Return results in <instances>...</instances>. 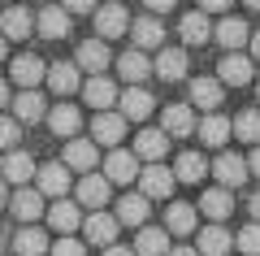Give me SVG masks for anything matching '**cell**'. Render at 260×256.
I'll return each mask as SVG.
<instances>
[{
  "label": "cell",
  "instance_id": "6da1fadb",
  "mask_svg": "<svg viewBox=\"0 0 260 256\" xmlns=\"http://www.w3.org/2000/svg\"><path fill=\"white\" fill-rule=\"evenodd\" d=\"M143 169H139V156L126 152V148H113L109 156H104V178L109 183H135Z\"/></svg>",
  "mask_w": 260,
  "mask_h": 256
},
{
  "label": "cell",
  "instance_id": "7a4b0ae2",
  "mask_svg": "<svg viewBox=\"0 0 260 256\" xmlns=\"http://www.w3.org/2000/svg\"><path fill=\"white\" fill-rule=\"evenodd\" d=\"M9 78L18 82L22 92H35L39 82L48 78V70H44V61H39V56H30V52H22V56H13V65H9Z\"/></svg>",
  "mask_w": 260,
  "mask_h": 256
},
{
  "label": "cell",
  "instance_id": "3957f363",
  "mask_svg": "<svg viewBox=\"0 0 260 256\" xmlns=\"http://www.w3.org/2000/svg\"><path fill=\"white\" fill-rule=\"evenodd\" d=\"M174 169H165V165H148L139 174V195H148V200H165L169 191H174Z\"/></svg>",
  "mask_w": 260,
  "mask_h": 256
},
{
  "label": "cell",
  "instance_id": "277c9868",
  "mask_svg": "<svg viewBox=\"0 0 260 256\" xmlns=\"http://www.w3.org/2000/svg\"><path fill=\"white\" fill-rule=\"evenodd\" d=\"M130 31V18L121 5H100L95 9V39H117Z\"/></svg>",
  "mask_w": 260,
  "mask_h": 256
},
{
  "label": "cell",
  "instance_id": "5b68a950",
  "mask_svg": "<svg viewBox=\"0 0 260 256\" xmlns=\"http://www.w3.org/2000/svg\"><path fill=\"white\" fill-rule=\"evenodd\" d=\"M213 174H217V183H221L225 191H230V187H243V183H247V174H251V169H247V161H243V156L221 152V156L213 161Z\"/></svg>",
  "mask_w": 260,
  "mask_h": 256
},
{
  "label": "cell",
  "instance_id": "8992f818",
  "mask_svg": "<svg viewBox=\"0 0 260 256\" xmlns=\"http://www.w3.org/2000/svg\"><path fill=\"white\" fill-rule=\"evenodd\" d=\"M117 109L126 122H143L152 109H156V100H152V92H143V87H126V92L117 96Z\"/></svg>",
  "mask_w": 260,
  "mask_h": 256
},
{
  "label": "cell",
  "instance_id": "52a82bcc",
  "mask_svg": "<svg viewBox=\"0 0 260 256\" xmlns=\"http://www.w3.org/2000/svg\"><path fill=\"white\" fill-rule=\"evenodd\" d=\"M195 126H200V122H195L191 104H169V109L160 113V130H165L169 139H186Z\"/></svg>",
  "mask_w": 260,
  "mask_h": 256
},
{
  "label": "cell",
  "instance_id": "ba28073f",
  "mask_svg": "<svg viewBox=\"0 0 260 256\" xmlns=\"http://www.w3.org/2000/svg\"><path fill=\"white\" fill-rule=\"evenodd\" d=\"M109 61H113V56H109V44H104V39H83V44H78V61L74 65H78V70H87L91 78L109 70Z\"/></svg>",
  "mask_w": 260,
  "mask_h": 256
},
{
  "label": "cell",
  "instance_id": "9c48e42d",
  "mask_svg": "<svg viewBox=\"0 0 260 256\" xmlns=\"http://www.w3.org/2000/svg\"><path fill=\"white\" fill-rule=\"evenodd\" d=\"M109 191H113V187H109L104 174H83V178H78V204H83V209L100 213L104 204H109Z\"/></svg>",
  "mask_w": 260,
  "mask_h": 256
},
{
  "label": "cell",
  "instance_id": "30bf717a",
  "mask_svg": "<svg viewBox=\"0 0 260 256\" xmlns=\"http://www.w3.org/2000/svg\"><path fill=\"white\" fill-rule=\"evenodd\" d=\"M117 226H121V221L113 217V213H91V217H83L87 243H100V247H113V243H117Z\"/></svg>",
  "mask_w": 260,
  "mask_h": 256
},
{
  "label": "cell",
  "instance_id": "8fae6325",
  "mask_svg": "<svg viewBox=\"0 0 260 256\" xmlns=\"http://www.w3.org/2000/svg\"><path fill=\"white\" fill-rule=\"evenodd\" d=\"M91 135H95V144H104V148H117L121 139H126V118H121V113H95V122H91Z\"/></svg>",
  "mask_w": 260,
  "mask_h": 256
},
{
  "label": "cell",
  "instance_id": "7c38bea8",
  "mask_svg": "<svg viewBox=\"0 0 260 256\" xmlns=\"http://www.w3.org/2000/svg\"><path fill=\"white\" fill-rule=\"evenodd\" d=\"M217 78H221L225 87H243V82H251V56H243V52H225L221 65H217Z\"/></svg>",
  "mask_w": 260,
  "mask_h": 256
},
{
  "label": "cell",
  "instance_id": "4fadbf2b",
  "mask_svg": "<svg viewBox=\"0 0 260 256\" xmlns=\"http://www.w3.org/2000/svg\"><path fill=\"white\" fill-rule=\"evenodd\" d=\"M35 183H39V195L65 200V191H70V169H65V161L61 165H44V169L35 174Z\"/></svg>",
  "mask_w": 260,
  "mask_h": 256
},
{
  "label": "cell",
  "instance_id": "5bb4252c",
  "mask_svg": "<svg viewBox=\"0 0 260 256\" xmlns=\"http://www.w3.org/2000/svg\"><path fill=\"white\" fill-rule=\"evenodd\" d=\"M200 213H204V217H213V226H221V221L234 213V195L225 191V187H213V191L200 195Z\"/></svg>",
  "mask_w": 260,
  "mask_h": 256
},
{
  "label": "cell",
  "instance_id": "9a60e30c",
  "mask_svg": "<svg viewBox=\"0 0 260 256\" xmlns=\"http://www.w3.org/2000/svg\"><path fill=\"white\" fill-rule=\"evenodd\" d=\"M0 174H5V183H30V178L39 174L35 169V161H30L26 152H18V148H13V152H5V161H0Z\"/></svg>",
  "mask_w": 260,
  "mask_h": 256
},
{
  "label": "cell",
  "instance_id": "2e32d148",
  "mask_svg": "<svg viewBox=\"0 0 260 256\" xmlns=\"http://www.w3.org/2000/svg\"><path fill=\"white\" fill-rule=\"evenodd\" d=\"M83 100H87V104H95L100 113H109L113 104H117V87H113V78H104V74L87 78V87H83Z\"/></svg>",
  "mask_w": 260,
  "mask_h": 256
},
{
  "label": "cell",
  "instance_id": "e0dca14e",
  "mask_svg": "<svg viewBox=\"0 0 260 256\" xmlns=\"http://www.w3.org/2000/svg\"><path fill=\"white\" fill-rule=\"evenodd\" d=\"M221 96H225V82L221 78H195L191 82V104H200L204 113H217Z\"/></svg>",
  "mask_w": 260,
  "mask_h": 256
},
{
  "label": "cell",
  "instance_id": "ac0fdd59",
  "mask_svg": "<svg viewBox=\"0 0 260 256\" xmlns=\"http://www.w3.org/2000/svg\"><path fill=\"white\" fill-rule=\"evenodd\" d=\"M35 26H39L44 39H65V35H70V13H65L61 5H48V9H39Z\"/></svg>",
  "mask_w": 260,
  "mask_h": 256
},
{
  "label": "cell",
  "instance_id": "d6986e66",
  "mask_svg": "<svg viewBox=\"0 0 260 256\" xmlns=\"http://www.w3.org/2000/svg\"><path fill=\"white\" fill-rule=\"evenodd\" d=\"M213 35H217V44L230 48V52H239L243 44H251V31H247V22H243V18H221Z\"/></svg>",
  "mask_w": 260,
  "mask_h": 256
},
{
  "label": "cell",
  "instance_id": "ffe728a7",
  "mask_svg": "<svg viewBox=\"0 0 260 256\" xmlns=\"http://www.w3.org/2000/svg\"><path fill=\"white\" fill-rule=\"evenodd\" d=\"M234 247V235L225 226H204L200 230V243H195V252L200 256H225Z\"/></svg>",
  "mask_w": 260,
  "mask_h": 256
},
{
  "label": "cell",
  "instance_id": "44dd1931",
  "mask_svg": "<svg viewBox=\"0 0 260 256\" xmlns=\"http://www.w3.org/2000/svg\"><path fill=\"white\" fill-rule=\"evenodd\" d=\"M130 39L139 44V52L143 48H160L165 44V26H160V18H148V13H143L139 22H130Z\"/></svg>",
  "mask_w": 260,
  "mask_h": 256
},
{
  "label": "cell",
  "instance_id": "7402d4cb",
  "mask_svg": "<svg viewBox=\"0 0 260 256\" xmlns=\"http://www.w3.org/2000/svg\"><path fill=\"white\" fill-rule=\"evenodd\" d=\"M9 209H13V217H22V221H39L44 217V195H39V187H22L9 200Z\"/></svg>",
  "mask_w": 260,
  "mask_h": 256
},
{
  "label": "cell",
  "instance_id": "603a6c76",
  "mask_svg": "<svg viewBox=\"0 0 260 256\" xmlns=\"http://www.w3.org/2000/svg\"><path fill=\"white\" fill-rule=\"evenodd\" d=\"M165 148H169L165 130H139V135H135V156H143L148 165H156L160 156H165Z\"/></svg>",
  "mask_w": 260,
  "mask_h": 256
},
{
  "label": "cell",
  "instance_id": "cb8c5ba5",
  "mask_svg": "<svg viewBox=\"0 0 260 256\" xmlns=\"http://www.w3.org/2000/svg\"><path fill=\"white\" fill-rule=\"evenodd\" d=\"M135 256H169V230L143 226L139 239H135Z\"/></svg>",
  "mask_w": 260,
  "mask_h": 256
},
{
  "label": "cell",
  "instance_id": "d4e9b609",
  "mask_svg": "<svg viewBox=\"0 0 260 256\" xmlns=\"http://www.w3.org/2000/svg\"><path fill=\"white\" fill-rule=\"evenodd\" d=\"M95 165V139H70V144H65V169H91Z\"/></svg>",
  "mask_w": 260,
  "mask_h": 256
},
{
  "label": "cell",
  "instance_id": "484cf974",
  "mask_svg": "<svg viewBox=\"0 0 260 256\" xmlns=\"http://www.w3.org/2000/svg\"><path fill=\"white\" fill-rule=\"evenodd\" d=\"M195 130H200V139H204L208 148H221L225 139L234 135V122H230V118H221V113H208V118L200 122Z\"/></svg>",
  "mask_w": 260,
  "mask_h": 256
},
{
  "label": "cell",
  "instance_id": "4316f807",
  "mask_svg": "<svg viewBox=\"0 0 260 256\" xmlns=\"http://www.w3.org/2000/svg\"><path fill=\"white\" fill-rule=\"evenodd\" d=\"M117 221L121 226H148V195H121L117 200Z\"/></svg>",
  "mask_w": 260,
  "mask_h": 256
},
{
  "label": "cell",
  "instance_id": "83f0119b",
  "mask_svg": "<svg viewBox=\"0 0 260 256\" xmlns=\"http://www.w3.org/2000/svg\"><path fill=\"white\" fill-rule=\"evenodd\" d=\"M178 35H182V44H208L213 39V22H208V13H186L182 26H178Z\"/></svg>",
  "mask_w": 260,
  "mask_h": 256
},
{
  "label": "cell",
  "instance_id": "f1b7e54d",
  "mask_svg": "<svg viewBox=\"0 0 260 256\" xmlns=\"http://www.w3.org/2000/svg\"><path fill=\"white\" fill-rule=\"evenodd\" d=\"M78 221H83V217H78V204L74 200H56L52 209H48V226L61 230V235H74Z\"/></svg>",
  "mask_w": 260,
  "mask_h": 256
},
{
  "label": "cell",
  "instance_id": "f546056e",
  "mask_svg": "<svg viewBox=\"0 0 260 256\" xmlns=\"http://www.w3.org/2000/svg\"><path fill=\"white\" fill-rule=\"evenodd\" d=\"M152 70H156L165 82H178L186 74V52H182V48H160V56H156Z\"/></svg>",
  "mask_w": 260,
  "mask_h": 256
},
{
  "label": "cell",
  "instance_id": "4dcf8cb0",
  "mask_svg": "<svg viewBox=\"0 0 260 256\" xmlns=\"http://www.w3.org/2000/svg\"><path fill=\"white\" fill-rule=\"evenodd\" d=\"M204 174H208V161L200 152H178V161H174V178L178 183H200Z\"/></svg>",
  "mask_w": 260,
  "mask_h": 256
},
{
  "label": "cell",
  "instance_id": "1f68e13d",
  "mask_svg": "<svg viewBox=\"0 0 260 256\" xmlns=\"http://www.w3.org/2000/svg\"><path fill=\"white\" fill-rule=\"evenodd\" d=\"M48 87H52L56 96L78 92V65H74V61H56L52 70H48Z\"/></svg>",
  "mask_w": 260,
  "mask_h": 256
},
{
  "label": "cell",
  "instance_id": "d6a6232c",
  "mask_svg": "<svg viewBox=\"0 0 260 256\" xmlns=\"http://www.w3.org/2000/svg\"><path fill=\"white\" fill-rule=\"evenodd\" d=\"M117 74H121V78L130 82V87H139V82H143V78L152 74V61H148V56L139 52V48H135V52H126V56L117 61Z\"/></svg>",
  "mask_w": 260,
  "mask_h": 256
},
{
  "label": "cell",
  "instance_id": "836d02e7",
  "mask_svg": "<svg viewBox=\"0 0 260 256\" xmlns=\"http://www.w3.org/2000/svg\"><path fill=\"white\" fill-rule=\"evenodd\" d=\"M30 26H35V18H30L26 9H18V5L0 13V31H5V39H26Z\"/></svg>",
  "mask_w": 260,
  "mask_h": 256
},
{
  "label": "cell",
  "instance_id": "e575fe53",
  "mask_svg": "<svg viewBox=\"0 0 260 256\" xmlns=\"http://www.w3.org/2000/svg\"><path fill=\"white\" fill-rule=\"evenodd\" d=\"M78 122H83V118H78L74 104H56V109L48 113V126H52L61 139H74V135H78Z\"/></svg>",
  "mask_w": 260,
  "mask_h": 256
},
{
  "label": "cell",
  "instance_id": "d590c367",
  "mask_svg": "<svg viewBox=\"0 0 260 256\" xmlns=\"http://www.w3.org/2000/svg\"><path fill=\"white\" fill-rule=\"evenodd\" d=\"M165 230L169 235H191L195 230V209L191 204H169L165 209Z\"/></svg>",
  "mask_w": 260,
  "mask_h": 256
},
{
  "label": "cell",
  "instance_id": "8d00e7d4",
  "mask_svg": "<svg viewBox=\"0 0 260 256\" xmlns=\"http://www.w3.org/2000/svg\"><path fill=\"white\" fill-rule=\"evenodd\" d=\"M13 252H18V256H44V252H48L44 230H35V226L18 230V239H13Z\"/></svg>",
  "mask_w": 260,
  "mask_h": 256
},
{
  "label": "cell",
  "instance_id": "74e56055",
  "mask_svg": "<svg viewBox=\"0 0 260 256\" xmlns=\"http://www.w3.org/2000/svg\"><path fill=\"white\" fill-rule=\"evenodd\" d=\"M234 139H243V144H251V148L260 144V109H243L239 118H234Z\"/></svg>",
  "mask_w": 260,
  "mask_h": 256
},
{
  "label": "cell",
  "instance_id": "f35d334b",
  "mask_svg": "<svg viewBox=\"0 0 260 256\" xmlns=\"http://www.w3.org/2000/svg\"><path fill=\"white\" fill-rule=\"evenodd\" d=\"M13 118L18 122H39L44 118V96L39 92H22L18 100H13Z\"/></svg>",
  "mask_w": 260,
  "mask_h": 256
},
{
  "label": "cell",
  "instance_id": "ab89813d",
  "mask_svg": "<svg viewBox=\"0 0 260 256\" xmlns=\"http://www.w3.org/2000/svg\"><path fill=\"white\" fill-rule=\"evenodd\" d=\"M234 247H239L243 256H260V221H251V226H243L239 235H234Z\"/></svg>",
  "mask_w": 260,
  "mask_h": 256
},
{
  "label": "cell",
  "instance_id": "60d3db41",
  "mask_svg": "<svg viewBox=\"0 0 260 256\" xmlns=\"http://www.w3.org/2000/svg\"><path fill=\"white\" fill-rule=\"evenodd\" d=\"M18 139H22V122H18V118H0V148H5V152H13V148H18Z\"/></svg>",
  "mask_w": 260,
  "mask_h": 256
},
{
  "label": "cell",
  "instance_id": "b9f144b4",
  "mask_svg": "<svg viewBox=\"0 0 260 256\" xmlns=\"http://www.w3.org/2000/svg\"><path fill=\"white\" fill-rule=\"evenodd\" d=\"M52 256H87V247L78 243L74 235H61V239L52 243Z\"/></svg>",
  "mask_w": 260,
  "mask_h": 256
},
{
  "label": "cell",
  "instance_id": "7bdbcfd3",
  "mask_svg": "<svg viewBox=\"0 0 260 256\" xmlns=\"http://www.w3.org/2000/svg\"><path fill=\"white\" fill-rule=\"evenodd\" d=\"M61 9H65V13H91L95 0H61Z\"/></svg>",
  "mask_w": 260,
  "mask_h": 256
},
{
  "label": "cell",
  "instance_id": "ee69618b",
  "mask_svg": "<svg viewBox=\"0 0 260 256\" xmlns=\"http://www.w3.org/2000/svg\"><path fill=\"white\" fill-rule=\"evenodd\" d=\"M230 0H200V13H225Z\"/></svg>",
  "mask_w": 260,
  "mask_h": 256
},
{
  "label": "cell",
  "instance_id": "f6af8a7d",
  "mask_svg": "<svg viewBox=\"0 0 260 256\" xmlns=\"http://www.w3.org/2000/svg\"><path fill=\"white\" fill-rule=\"evenodd\" d=\"M143 5H148V9H152V18H156V13H169V9L178 5V0H143Z\"/></svg>",
  "mask_w": 260,
  "mask_h": 256
},
{
  "label": "cell",
  "instance_id": "bcb514c9",
  "mask_svg": "<svg viewBox=\"0 0 260 256\" xmlns=\"http://www.w3.org/2000/svg\"><path fill=\"white\" fill-rule=\"evenodd\" d=\"M247 169H251V174H256V178H260V144H256V148H251V156H247Z\"/></svg>",
  "mask_w": 260,
  "mask_h": 256
},
{
  "label": "cell",
  "instance_id": "7dc6e473",
  "mask_svg": "<svg viewBox=\"0 0 260 256\" xmlns=\"http://www.w3.org/2000/svg\"><path fill=\"white\" fill-rule=\"evenodd\" d=\"M104 256H135V247H121V243H113V247H104Z\"/></svg>",
  "mask_w": 260,
  "mask_h": 256
},
{
  "label": "cell",
  "instance_id": "c3c4849f",
  "mask_svg": "<svg viewBox=\"0 0 260 256\" xmlns=\"http://www.w3.org/2000/svg\"><path fill=\"white\" fill-rule=\"evenodd\" d=\"M169 256H200L195 247H169Z\"/></svg>",
  "mask_w": 260,
  "mask_h": 256
},
{
  "label": "cell",
  "instance_id": "681fc988",
  "mask_svg": "<svg viewBox=\"0 0 260 256\" xmlns=\"http://www.w3.org/2000/svg\"><path fill=\"white\" fill-rule=\"evenodd\" d=\"M247 209H251V217H256V221H260V191H256V195H251V204H247Z\"/></svg>",
  "mask_w": 260,
  "mask_h": 256
},
{
  "label": "cell",
  "instance_id": "f907efd6",
  "mask_svg": "<svg viewBox=\"0 0 260 256\" xmlns=\"http://www.w3.org/2000/svg\"><path fill=\"white\" fill-rule=\"evenodd\" d=\"M251 56H256V61H260V31H256V35H251Z\"/></svg>",
  "mask_w": 260,
  "mask_h": 256
},
{
  "label": "cell",
  "instance_id": "816d5d0a",
  "mask_svg": "<svg viewBox=\"0 0 260 256\" xmlns=\"http://www.w3.org/2000/svg\"><path fill=\"white\" fill-rule=\"evenodd\" d=\"M9 104V87H5V78H0V109Z\"/></svg>",
  "mask_w": 260,
  "mask_h": 256
},
{
  "label": "cell",
  "instance_id": "f5cc1de1",
  "mask_svg": "<svg viewBox=\"0 0 260 256\" xmlns=\"http://www.w3.org/2000/svg\"><path fill=\"white\" fill-rule=\"evenodd\" d=\"M9 204V187H5V178H0V209Z\"/></svg>",
  "mask_w": 260,
  "mask_h": 256
},
{
  "label": "cell",
  "instance_id": "db71d44e",
  "mask_svg": "<svg viewBox=\"0 0 260 256\" xmlns=\"http://www.w3.org/2000/svg\"><path fill=\"white\" fill-rule=\"evenodd\" d=\"M5 52H9V48H5V35H0V61H5Z\"/></svg>",
  "mask_w": 260,
  "mask_h": 256
},
{
  "label": "cell",
  "instance_id": "11a10c76",
  "mask_svg": "<svg viewBox=\"0 0 260 256\" xmlns=\"http://www.w3.org/2000/svg\"><path fill=\"white\" fill-rule=\"evenodd\" d=\"M243 5H247V9H260V0H243Z\"/></svg>",
  "mask_w": 260,
  "mask_h": 256
},
{
  "label": "cell",
  "instance_id": "9f6ffc18",
  "mask_svg": "<svg viewBox=\"0 0 260 256\" xmlns=\"http://www.w3.org/2000/svg\"><path fill=\"white\" fill-rule=\"evenodd\" d=\"M256 96H260V87H256Z\"/></svg>",
  "mask_w": 260,
  "mask_h": 256
}]
</instances>
